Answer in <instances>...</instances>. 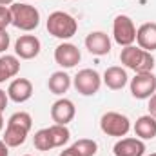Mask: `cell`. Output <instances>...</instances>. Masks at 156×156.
I'll use <instances>...</instances> for the list:
<instances>
[{
    "mask_svg": "<svg viewBox=\"0 0 156 156\" xmlns=\"http://www.w3.org/2000/svg\"><path fill=\"white\" fill-rule=\"evenodd\" d=\"M47 87L53 94L62 96L64 93H67V89L71 87V76L66 71H55L49 80H47Z\"/></svg>",
    "mask_w": 156,
    "mask_h": 156,
    "instance_id": "obj_19",
    "label": "cell"
},
{
    "mask_svg": "<svg viewBox=\"0 0 156 156\" xmlns=\"http://www.w3.org/2000/svg\"><path fill=\"white\" fill-rule=\"evenodd\" d=\"M11 24V11L5 5H0V29H5Z\"/></svg>",
    "mask_w": 156,
    "mask_h": 156,
    "instance_id": "obj_23",
    "label": "cell"
},
{
    "mask_svg": "<svg viewBox=\"0 0 156 156\" xmlns=\"http://www.w3.org/2000/svg\"><path fill=\"white\" fill-rule=\"evenodd\" d=\"M71 147L76 151L78 156H94L96 151H98V144L94 140H91V138H80Z\"/></svg>",
    "mask_w": 156,
    "mask_h": 156,
    "instance_id": "obj_21",
    "label": "cell"
},
{
    "mask_svg": "<svg viewBox=\"0 0 156 156\" xmlns=\"http://www.w3.org/2000/svg\"><path fill=\"white\" fill-rule=\"evenodd\" d=\"M82 60V53L75 44H69V42H64L60 44L56 49H55V62L60 66V67H66V69H71L75 67L78 62Z\"/></svg>",
    "mask_w": 156,
    "mask_h": 156,
    "instance_id": "obj_9",
    "label": "cell"
},
{
    "mask_svg": "<svg viewBox=\"0 0 156 156\" xmlns=\"http://www.w3.org/2000/svg\"><path fill=\"white\" fill-rule=\"evenodd\" d=\"M136 42L138 47L153 53L156 51V24L154 22H145L136 29Z\"/></svg>",
    "mask_w": 156,
    "mask_h": 156,
    "instance_id": "obj_15",
    "label": "cell"
},
{
    "mask_svg": "<svg viewBox=\"0 0 156 156\" xmlns=\"http://www.w3.org/2000/svg\"><path fill=\"white\" fill-rule=\"evenodd\" d=\"M31 127H33V118L29 113H24V111L15 113L7 120V127L2 140L5 142L7 147H18L26 142Z\"/></svg>",
    "mask_w": 156,
    "mask_h": 156,
    "instance_id": "obj_1",
    "label": "cell"
},
{
    "mask_svg": "<svg viewBox=\"0 0 156 156\" xmlns=\"http://www.w3.org/2000/svg\"><path fill=\"white\" fill-rule=\"evenodd\" d=\"M15 4V0H0V5H11Z\"/></svg>",
    "mask_w": 156,
    "mask_h": 156,
    "instance_id": "obj_29",
    "label": "cell"
},
{
    "mask_svg": "<svg viewBox=\"0 0 156 156\" xmlns=\"http://www.w3.org/2000/svg\"><path fill=\"white\" fill-rule=\"evenodd\" d=\"M20 71V60L16 55H4L0 56V83L16 76Z\"/></svg>",
    "mask_w": 156,
    "mask_h": 156,
    "instance_id": "obj_18",
    "label": "cell"
},
{
    "mask_svg": "<svg viewBox=\"0 0 156 156\" xmlns=\"http://www.w3.org/2000/svg\"><path fill=\"white\" fill-rule=\"evenodd\" d=\"M115 156H144L145 144L140 138H122L113 147Z\"/></svg>",
    "mask_w": 156,
    "mask_h": 156,
    "instance_id": "obj_14",
    "label": "cell"
},
{
    "mask_svg": "<svg viewBox=\"0 0 156 156\" xmlns=\"http://www.w3.org/2000/svg\"><path fill=\"white\" fill-rule=\"evenodd\" d=\"M75 115H76V107L67 98H60L51 105V118L58 125H67L69 122H73Z\"/></svg>",
    "mask_w": 156,
    "mask_h": 156,
    "instance_id": "obj_11",
    "label": "cell"
},
{
    "mask_svg": "<svg viewBox=\"0 0 156 156\" xmlns=\"http://www.w3.org/2000/svg\"><path fill=\"white\" fill-rule=\"evenodd\" d=\"M147 109H149V115L153 118H156V93L149 98V107Z\"/></svg>",
    "mask_w": 156,
    "mask_h": 156,
    "instance_id": "obj_25",
    "label": "cell"
},
{
    "mask_svg": "<svg viewBox=\"0 0 156 156\" xmlns=\"http://www.w3.org/2000/svg\"><path fill=\"white\" fill-rule=\"evenodd\" d=\"M149 156H156V153H153V154H149Z\"/></svg>",
    "mask_w": 156,
    "mask_h": 156,
    "instance_id": "obj_31",
    "label": "cell"
},
{
    "mask_svg": "<svg viewBox=\"0 0 156 156\" xmlns=\"http://www.w3.org/2000/svg\"><path fill=\"white\" fill-rule=\"evenodd\" d=\"M7 100H9V96H7V93L0 89V111H4V109L7 107Z\"/></svg>",
    "mask_w": 156,
    "mask_h": 156,
    "instance_id": "obj_26",
    "label": "cell"
},
{
    "mask_svg": "<svg viewBox=\"0 0 156 156\" xmlns=\"http://www.w3.org/2000/svg\"><path fill=\"white\" fill-rule=\"evenodd\" d=\"M102 85V76L98 75V71L94 69H82L78 71L75 76V89L83 96H93L100 91Z\"/></svg>",
    "mask_w": 156,
    "mask_h": 156,
    "instance_id": "obj_8",
    "label": "cell"
},
{
    "mask_svg": "<svg viewBox=\"0 0 156 156\" xmlns=\"http://www.w3.org/2000/svg\"><path fill=\"white\" fill-rule=\"evenodd\" d=\"M7 96H9V100H13L16 104H24L33 96V83L27 78H16L9 83Z\"/></svg>",
    "mask_w": 156,
    "mask_h": 156,
    "instance_id": "obj_13",
    "label": "cell"
},
{
    "mask_svg": "<svg viewBox=\"0 0 156 156\" xmlns=\"http://www.w3.org/2000/svg\"><path fill=\"white\" fill-rule=\"evenodd\" d=\"M33 144H35V147H37L38 151H51V149H55V147H53V140H51L49 127L40 129V131L35 133V136H33Z\"/></svg>",
    "mask_w": 156,
    "mask_h": 156,
    "instance_id": "obj_22",
    "label": "cell"
},
{
    "mask_svg": "<svg viewBox=\"0 0 156 156\" xmlns=\"http://www.w3.org/2000/svg\"><path fill=\"white\" fill-rule=\"evenodd\" d=\"M47 31L55 38L60 40H69L75 37L78 31V22L66 11H53L47 16Z\"/></svg>",
    "mask_w": 156,
    "mask_h": 156,
    "instance_id": "obj_3",
    "label": "cell"
},
{
    "mask_svg": "<svg viewBox=\"0 0 156 156\" xmlns=\"http://www.w3.org/2000/svg\"><path fill=\"white\" fill-rule=\"evenodd\" d=\"M156 93V76L153 71L147 73H136L131 80V94L136 100H147Z\"/></svg>",
    "mask_w": 156,
    "mask_h": 156,
    "instance_id": "obj_7",
    "label": "cell"
},
{
    "mask_svg": "<svg viewBox=\"0 0 156 156\" xmlns=\"http://www.w3.org/2000/svg\"><path fill=\"white\" fill-rule=\"evenodd\" d=\"M24 156H31V154H24Z\"/></svg>",
    "mask_w": 156,
    "mask_h": 156,
    "instance_id": "obj_32",
    "label": "cell"
},
{
    "mask_svg": "<svg viewBox=\"0 0 156 156\" xmlns=\"http://www.w3.org/2000/svg\"><path fill=\"white\" fill-rule=\"evenodd\" d=\"M58 156H78V154H76V151H75L73 147H69V149H66V151H62V153H60Z\"/></svg>",
    "mask_w": 156,
    "mask_h": 156,
    "instance_id": "obj_28",
    "label": "cell"
},
{
    "mask_svg": "<svg viewBox=\"0 0 156 156\" xmlns=\"http://www.w3.org/2000/svg\"><path fill=\"white\" fill-rule=\"evenodd\" d=\"M11 24L20 29V31H33L40 24V13L38 9L31 4H11Z\"/></svg>",
    "mask_w": 156,
    "mask_h": 156,
    "instance_id": "obj_4",
    "label": "cell"
},
{
    "mask_svg": "<svg viewBox=\"0 0 156 156\" xmlns=\"http://www.w3.org/2000/svg\"><path fill=\"white\" fill-rule=\"evenodd\" d=\"M104 83L109 87V89H113V91H120V89H123L125 85H127V82H129V76H127V71L123 69V67H120V66H113V67H107L105 69V73H104Z\"/></svg>",
    "mask_w": 156,
    "mask_h": 156,
    "instance_id": "obj_16",
    "label": "cell"
},
{
    "mask_svg": "<svg viewBox=\"0 0 156 156\" xmlns=\"http://www.w3.org/2000/svg\"><path fill=\"white\" fill-rule=\"evenodd\" d=\"M9 35H7V31L5 29H0V53H4L7 47H9Z\"/></svg>",
    "mask_w": 156,
    "mask_h": 156,
    "instance_id": "obj_24",
    "label": "cell"
},
{
    "mask_svg": "<svg viewBox=\"0 0 156 156\" xmlns=\"http://www.w3.org/2000/svg\"><path fill=\"white\" fill-rule=\"evenodd\" d=\"M49 133H51V140H53V147H64L69 138H71V133L67 129V125H51L49 127Z\"/></svg>",
    "mask_w": 156,
    "mask_h": 156,
    "instance_id": "obj_20",
    "label": "cell"
},
{
    "mask_svg": "<svg viewBox=\"0 0 156 156\" xmlns=\"http://www.w3.org/2000/svg\"><path fill=\"white\" fill-rule=\"evenodd\" d=\"M134 134L140 140H153L156 138V118L151 115H144L134 123Z\"/></svg>",
    "mask_w": 156,
    "mask_h": 156,
    "instance_id": "obj_17",
    "label": "cell"
},
{
    "mask_svg": "<svg viewBox=\"0 0 156 156\" xmlns=\"http://www.w3.org/2000/svg\"><path fill=\"white\" fill-rule=\"evenodd\" d=\"M42 44L35 35H22L15 42V55L22 60H31L40 55Z\"/></svg>",
    "mask_w": 156,
    "mask_h": 156,
    "instance_id": "obj_10",
    "label": "cell"
},
{
    "mask_svg": "<svg viewBox=\"0 0 156 156\" xmlns=\"http://www.w3.org/2000/svg\"><path fill=\"white\" fill-rule=\"evenodd\" d=\"M120 62L134 73H147V71H153L154 67V56L149 51L136 45L123 47L120 53Z\"/></svg>",
    "mask_w": 156,
    "mask_h": 156,
    "instance_id": "obj_2",
    "label": "cell"
},
{
    "mask_svg": "<svg viewBox=\"0 0 156 156\" xmlns=\"http://www.w3.org/2000/svg\"><path fill=\"white\" fill-rule=\"evenodd\" d=\"M100 129L107 136L122 138V136H125L131 131V122H129V118L125 116V115H122V113L109 111V113H105L102 116V120H100Z\"/></svg>",
    "mask_w": 156,
    "mask_h": 156,
    "instance_id": "obj_5",
    "label": "cell"
},
{
    "mask_svg": "<svg viewBox=\"0 0 156 156\" xmlns=\"http://www.w3.org/2000/svg\"><path fill=\"white\" fill-rule=\"evenodd\" d=\"M85 47L91 55H96V56L109 55L111 53V38L104 31H93L85 38Z\"/></svg>",
    "mask_w": 156,
    "mask_h": 156,
    "instance_id": "obj_12",
    "label": "cell"
},
{
    "mask_svg": "<svg viewBox=\"0 0 156 156\" xmlns=\"http://www.w3.org/2000/svg\"><path fill=\"white\" fill-rule=\"evenodd\" d=\"M4 129V116H2V111H0V131Z\"/></svg>",
    "mask_w": 156,
    "mask_h": 156,
    "instance_id": "obj_30",
    "label": "cell"
},
{
    "mask_svg": "<svg viewBox=\"0 0 156 156\" xmlns=\"http://www.w3.org/2000/svg\"><path fill=\"white\" fill-rule=\"evenodd\" d=\"M9 147L5 145V142L4 140H0V156H9V151H7Z\"/></svg>",
    "mask_w": 156,
    "mask_h": 156,
    "instance_id": "obj_27",
    "label": "cell"
},
{
    "mask_svg": "<svg viewBox=\"0 0 156 156\" xmlns=\"http://www.w3.org/2000/svg\"><path fill=\"white\" fill-rule=\"evenodd\" d=\"M113 38L118 45L127 47L136 42V27L131 16L127 15H118L113 22Z\"/></svg>",
    "mask_w": 156,
    "mask_h": 156,
    "instance_id": "obj_6",
    "label": "cell"
}]
</instances>
